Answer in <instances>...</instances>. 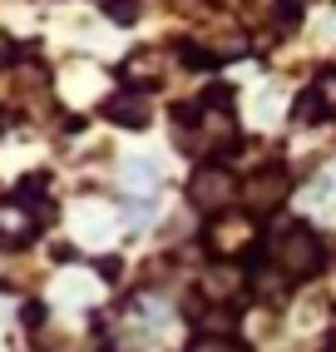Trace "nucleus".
I'll return each mask as SVG.
<instances>
[{"label": "nucleus", "instance_id": "f257e3e1", "mask_svg": "<svg viewBox=\"0 0 336 352\" xmlns=\"http://www.w3.org/2000/svg\"><path fill=\"white\" fill-rule=\"evenodd\" d=\"M267 258L282 278H311L322 268V239L307 223H277L267 233Z\"/></svg>", "mask_w": 336, "mask_h": 352}, {"label": "nucleus", "instance_id": "f03ea898", "mask_svg": "<svg viewBox=\"0 0 336 352\" xmlns=\"http://www.w3.org/2000/svg\"><path fill=\"white\" fill-rule=\"evenodd\" d=\"M232 194H237V179L223 164H203V169H193V179H188V204L213 214V219H218L223 208H232Z\"/></svg>", "mask_w": 336, "mask_h": 352}, {"label": "nucleus", "instance_id": "7ed1b4c3", "mask_svg": "<svg viewBox=\"0 0 336 352\" xmlns=\"http://www.w3.org/2000/svg\"><path fill=\"white\" fill-rule=\"evenodd\" d=\"M203 243L218 253V258H237V253H248V248H257V219L248 214H218L208 223V233H203Z\"/></svg>", "mask_w": 336, "mask_h": 352}, {"label": "nucleus", "instance_id": "20e7f679", "mask_svg": "<svg viewBox=\"0 0 336 352\" xmlns=\"http://www.w3.org/2000/svg\"><path fill=\"white\" fill-rule=\"evenodd\" d=\"M237 144V114L223 95H213L198 104V149L203 154H218V149H232Z\"/></svg>", "mask_w": 336, "mask_h": 352}, {"label": "nucleus", "instance_id": "39448f33", "mask_svg": "<svg viewBox=\"0 0 336 352\" xmlns=\"http://www.w3.org/2000/svg\"><path fill=\"white\" fill-rule=\"evenodd\" d=\"M287 199V169H257L248 184H243V204H248V214L257 219L262 208H272V204H282Z\"/></svg>", "mask_w": 336, "mask_h": 352}, {"label": "nucleus", "instance_id": "423d86ee", "mask_svg": "<svg viewBox=\"0 0 336 352\" xmlns=\"http://www.w3.org/2000/svg\"><path fill=\"white\" fill-rule=\"evenodd\" d=\"M35 228H40V219H35V208H25L20 199H0V243H30L35 239Z\"/></svg>", "mask_w": 336, "mask_h": 352}, {"label": "nucleus", "instance_id": "0eeeda50", "mask_svg": "<svg viewBox=\"0 0 336 352\" xmlns=\"http://www.w3.org/2000/svg\"><path fill=\"white\" fill-rule=\"evenodd\" d=\"M104 114L114 124H124V129H143V124H149V114H154V104H149L143 89H119V95L104 104Z\"/></svg>", "mask_w": 336, "mask_h": 352}, {"label": "nucleus", "instance_id": "6e6552de", "mask_svg": "<svg viewBox=\"0 0 336 352\" xmlns=\"http://www.w3.org/2000/svg\"><path fill=\"white\" fill-rule=\"evenodd\" d=\"M302 114H336V65H326L317 85L302 95Z\"/></svg>", "mask_w": 336, "mask_h": 352}, {"label": "nucleus", "instance_id": "1a4fd4ad", "mask_svg": "<svg viewBox=\"0 0 336 352\" xmlns=\"http://www.w3.org/2000/svg\"><path fill=\"white\" fill-rule=\"evenodd\" d=\"M119 184H124L129 194H143V199H149L158 184H163V174H158V164H154V159H129V164H124V174H119Z\"/></svg>", "mask_w": 336, "mask_h": 352}, {"label": "nucleus", "instance_id": "9d476101", "mask_svg": "<svg viewBox=\"0 0 336 352\" xmlns=\"http://www.w3.org/2000/svg\"><path fill=\"white\" fill-rule=\"evenodd\" d=\"M158 69H163V60H158V50H139V55H129L124 65H119V75H124L134 89L143 85V80H158Z\"/></svg>", "mask_w": 336, "mask_h": 352}, {"label": "nucleus", "instance_id": "9b49d317", "mask_svg": "<svg viewBox=\"0 0 336 352\" xmlns=\"http://www.w3.org/2000/svg\"><path fill=\"white\" fill-rule=\"evenodd\" d=\"M183 352H248L243 338H228V333H198Z\"/></svg>", "mask_w": 336, "mask_h": 352}, {"label": "nucleus", "instance_id": "f8f14e48", "mask_svg": "<svg viewBox=\"0 0 336 352\" xmlns=\"http://www.w3.org/2000/svg\"><path fill=\"white\" fill-rule=\"evenodd\" d=\"M109 20H119V25H134V20H139V6H134V0H109Z\"/></svg>", "mask_w": 336, "mask_h": 352}, {"label": "nucleus", "instance_id": "ddd939ff", "mask_svg": "<svg viewBox=\"0 0 336 352\" xmlns=\"http://www.w3.org/2000/svg\"><path fill=\"white\" fill-rule=\"evenodd\" d=\"M331 298H336V288H331Z\"/></svg>", "mask_w": 336, "mask_h": 352}]
</instances>
